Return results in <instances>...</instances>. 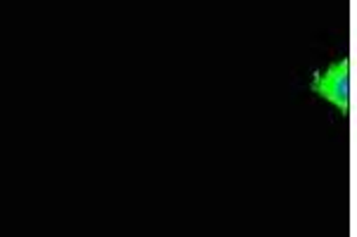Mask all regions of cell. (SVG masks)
Returning <instances> with one entry per match:
<instances>
[{
  "label": "cell",
  "instance_id": "1",
  "mask_svg": "<svg viewBox=\"0 0 357 237\" xmlns=\"http://www.w3.org/2000/svg\"><path fill=\"white\" fill-rule=\"evenodd\" d=\"M312 90L321 100L331 102L333 107L341 114L350 112V62L338 60L324 69V72H317L312 79Z\"/></svg>",
  "mask_w": 357,
  "mask_h": 237
}]
</instances>
